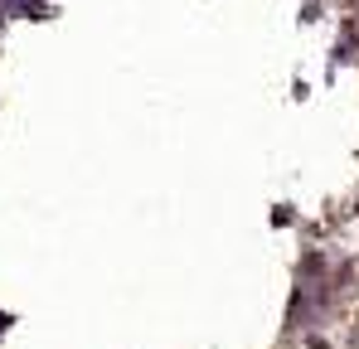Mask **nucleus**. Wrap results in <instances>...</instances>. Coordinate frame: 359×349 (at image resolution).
Listing matches in <instances>:
<instances>
[{"instance_id": "1", "label": "nucleus", "mask_w": 359, "mask_h": 349, "mask_svg": "<svg viewBox=\"0 0 359 349\" xmlns=\"http://www.w3.org/2000/svg\"><path fill=\"white\" fill-rule=\"evenodd\" d=\"M0 10H5V15H44L39 0H0Z\"/></svg>"}, {"instance_id": "2", "label": "nucleus", "mask_w": 359, "mask_h": 349, "mask_svg": "<svg viewBox=\"0 0 359 349\" xmlns=\"http://www.w3.org/2000/svg\"><path fill=\"white\" fill-rule=\"evenodd\" d=\"M5 325H10V315H0V330H5Z\"/></svg>"}]
</instances>
